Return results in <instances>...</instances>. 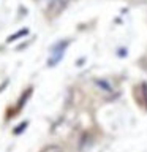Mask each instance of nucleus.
Listing matches in <instances>:
<instances>
[{"mask_svg": "<svg viewBox=\"0 0 147 152\" xmlns=\"http://www.w3.org/2000/svg\"><path fill=\"white\" fill-rule=\"evenodd\" d=\"M66 3H68V0H51L49 3V13L51 14H59L62 10L66 7Z\"/></svg>", "mask_w": 147, "mask_h": 152, "instance_id": "2", "label": "nucleus"}, {"mask_svg": "<svg viewBox=\"0 0 147 152\" xmlns=\"http://www.w3.org/2000/svg\"><path fill=\"white\" fill-rule=\"evenodd\" d=\"M43 152H62V151H60V147H57V146H51V147H47V149H44Z\"/></svg>", "mask_w": 147, "mask_h": 152, "instance_id": "4", "label": "nucleus"}, {"mask_svg": "<svg viewBox=\"0 0 147 152\" xmlns=\"http://www.w3.org/2000/svg\"><path fill=\"white\" fill-rule=\"evenodd\" d=\"M66 46H68V41H59V43H57V45L52 48V51H51V57H49V60H47V65H49V66H55L57 64H59L60 59L65 54Z\"/></svg>", "mask_w": 147, "mask_h": 152, "instance_id": "1", "label": "nucleus"}, {"mask_svg": "<svg viewBox=\"0 0 147 152\" xmlns=\"http://www.w3.org/2000/svg\"><path fill=\"white\" fill-rule=\"evenodd\" d=\"M95 83H97L98 86H103V87H104V90H111V87H109V84L108 83H104V81H95Z\"/></svg>", "mask_w": 147, "mask_h": 152, "instance_id": "5", "label": "nucleus"}, {"mask_svg": "<svg viewBox=\"0 0 147 152\" xmlns=\"http://www.w3.org/2000/svg\"><path fill=\"white\" fill-rule=\"evenodd\" d=\"M27 32H28L27 28H22V30H19L17 33H14V35H9V37L7 38V41H8V43H11V41H14V40H17L19 37H22V35H27Z\"/></svg>", "mask_w": 147, "mask_h": 152, "instance_id": "3", "label": "nucleus"}, {"mask_svg": "<svg viewBox=\"0 0 147 152\" xmlns=\"http://www.w3.org/2000/svg\"><path fill=\"white\" fill-rule=\"evenodd\" d=\"M25 127H27V122H22L21 125H19V128H16V130H14V133H16V135H19V133H21Z\"/></svg>", "mask_w": 147, "mask_h": 152, "instance_id": "6", "label": "nucleus"}]
</instances>
